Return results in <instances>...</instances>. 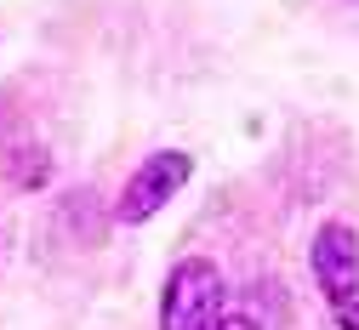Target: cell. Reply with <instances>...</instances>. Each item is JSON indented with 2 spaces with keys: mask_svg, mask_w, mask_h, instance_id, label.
<instances>
[{
  "mask_svg": "<svg viewBox=\"0 0 359 330\" xmlns=\"http://www.w3.org/2000/svg\"><path fill=\"white\" fill-rule=\"evenodd\" d=\"M313 279L331 302L337 330H359V240L348 222H325L313 233Z\"/></svg>",
  "mask_w": 359,
  "mask_h": 330,
  "instance_id": "1",
  "label": "cell"
},
{
  "mask_svg": "<svg viewBox=\"0 0 359 330\" xmlns=\"http://www.w3.org/2000/svg\"><path fill=\"white\" fill-rule=\"evenodd\" d=\"M222 302H229V291L211 262H177L160 296V330H217L229 319Z\"/></svg>",
  "mask_w": 359,
  "mask_h": 330,
  "instance_id": "2",
  "label": "cell"
},
{
  "mask_svg": "<svg viewBox=\"0 0 359 330\" xmlns=\"http://www.w3.org/2000/svg\"><path fill=\"white\" fill-rule=\"evenodd\" d=\"M194 177V160L189 154H154V160H143L137 171H131V182H126V194H120V222H131V228H137V222H149L171 194H177V188H183Z\"/></svg>",
  "mask_w": 359,
  "mask_h": 330,
  "instance_id": "3",
  "label": "cell"
},
{
  "mask_svg": "<svg viewBox=\"0 0 359 330\" xmlns=\"http://www.w3.org/2000/svg\"><path fill=\"white\" fill-rule=\"evenodd\" d=\"M217 330H262V324H257V319H245V313H229Z\"/></svg>",
  "mask_w": 359,
  "mask_h": 330,
  "instance_id": "4",
  "label": "cell"
}]
</instances>
